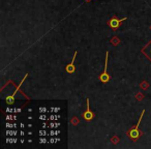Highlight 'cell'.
Returning <instances> with one entry per match:
<instances>
[{
    "instance_id": "6da1fadb",
    "label": "cell",
    "mask_w": 151,
    "mask_h": 149,
    "mask_svg": "<svg viewBox=\"0 0 151 149\" xmlns=\"http://www.w3.org/2000/svg\"><path fill=\"white\" fill-rule=\"evenodd\" d=\"M144 113H145V110H143L142 113H141L140 118H139V121H138V123H137V125L134 126V127L130 128V130L127 132L128 137H129V139H130L132 141H137L139 138H140L141 132H140V130H139V125L141 124V121H142V119H143V116H144Z\"/></svg>"
},
{
    "instance_id": "7a4b0ae2",
    "label": "cell",
    "mask_w": 151,
    "mask_h": 149,
    "mask_svg": "<svg viewBox=\"0 0 151 149\" xmlns=\"http://www.w3.org/2000/svg\"><path fill=\"white\" fill-rule=\"evenodd\" d=\"M125 20H127L126 17L121 18V19H118V18H116V17H112L111 19L109 20V22H108V25H109V27L111 28V29L116 30L121 26V23L123 21H125Z\"/></svg>"
},
{
    "instance_id": "3957f363",
    "label": "cell",
    "mask_w": 151,
    "mask_h": 149,
    "mask_svg": "<svg viewBox=\"0 0 151 149\" xmlns=\"http://www.w3.org/2000/svg\"><path fill=\"white\" fill-rule=\"evenodd\" d=\"M109 54L110 52L109 51H107V53H106V62H105V68H104V73H101V76H99V81L103 83H108L110 80H111V78H110L109 73H108V57H109Z\"/></svg>"
},
{
    "instance_id": "277c9868",
    "label": "cell",
    "mask_w": 151,
    "mask_h": 149,
    "mask_svg": "<svg viewBox=\"0 0 151 149\" xmlns=\"http://www.w3.org/2000/svg\"><path fill=\"white\" fill-rule=\"evenodd\" d=\"M86 105H87V109H86V111L82 113V117L85 121L90 122L91 120H93V118H94V113L90 110V106H89V99H86Z\"/></svg>"
},
{
    "instance_id": "5b68a950",
    "label": "cell",
    "mask_w": 151,
    "mask_h": 149,
    "mask_svg": "<svg viewBox=\"0 0 151 149\" xmlns=\"http://www.w3.org/2000/svg\"><path fill=\"white\" fill-rule=\"evenodd\" d=\"M27 77H28V73H26L25 77H24V78H23V80L21 81V83H20V84L18 85L17 88H16L15 92H14L12 95H9V96L6 97V99H5V101H6V104H7V105H13V104H14V101H15V96H16V94H17V92H18V91H19V88H20V87H21V85L24 83V81H25L26 79H27Z\"/></svg>"
},
{
    "instance_id": "8992f818",
    "label": "cell",
    "mask_w": 151,
    "mask_h": 149,
    "mask_svg": "<svg viewBox=\"0 0 151 149\" xmlns=\"http://www.w3.org/2000/svg\"><path fill=\"white\" fill-rule=\"evenodd\" d=\"M77 54H78V51H75V54H73V60H71L70 63L65 66V71L67 73H73L76 71V67H75V60H76V57H77Z\"/></svg>"
},
{
    "instance_id": "52a82bcc",
    "label": "cell",
    "mask_w": 151,
    "mask_h": 149,
    "mask_svg": "<svg viewBox=\"0 0 151 149\" xmlns=\"http://www.w3.org/2000/svg\"><path fill=\"white\" fill-rule=\"evenodd\" d=\"M146 47H148V48H149L148 45H147ZM146 56L148 57V58H150V60H151V47H150V48H149V53H146Z\"/></svg>"
},
{
    "instance_id": "ba28073f",
    "label": "cell",
    "mask_w": 151,
    "mask_h": 149,
    "mask_svg": "<svg viewBox=\"0 0 151 149\" xmlns=\"http://www.w3.org/2000/svg\"><path fill=\"white\" fill-rule=\"evenodd\" d=\"M84 1H85V2H90L91 0H84Z\"/></svg>"
}]
</instances>
